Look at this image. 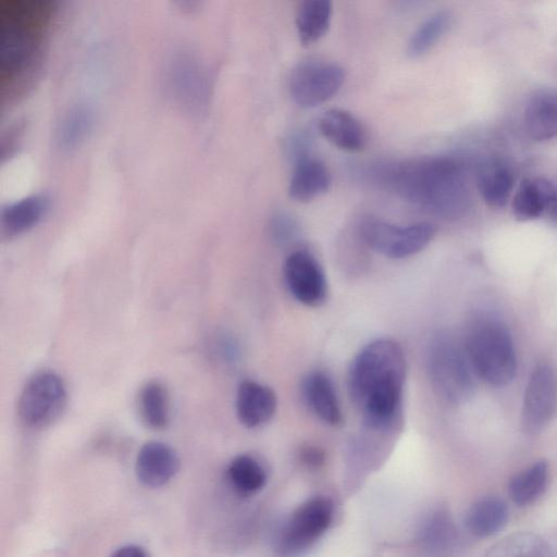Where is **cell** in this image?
I'll use <instances>...</instances> for the list:
<instances>
[{"label":"cell","instance_id":"cell-1","mask_svg":"<svg viewBox=\"0 0 557 557\" xmlns=\"http://www.w3.org/2000/svg\"><path fill=\"white\" fill-rule=\"evenodd\" d=\"M405 380V352L396 341L375 339L357 354L349 369L348 389L366 428L373 432L395 428Z\"/></svg>","mask_w":557,"mask_h":557},{"label":"cell","instance_id":"cell-2","mask_svg":"<svg viewBox=\"0 0 557 557\" xmlns=\"http://www.w3.org/2000/svg\"><path fill=\"white\" fill-rule=\"evenodd\" d=\"M379 177L401 198L430 212L456 218L467 208L468 190L458 162L445 157L388 164Z\"/></svg>","mask_w":557,"mask_h":557},{"label":"cell","instance_id":"cell-3","mask_svg":"<svg viewBox=\"0 0 557 557\" xmlns=\"http://www.w3.org/2000/svg\"><path fill=\"white\" fill-rule=\"evenodd\" d=\"M0 14L1 85L12 94L38 70L53 9L46 1H11Z\"/></svg>","mask_w":557,"mask_h":557},{"label":"cell","instance_id":"cell-4","mask_svg":"<svg viewBox=\"0 0 557 557\" xmlns=\"http://www.w3.org/2000/svg\"><path fill=\"white\" fill-rule=\"evenodd\" d=\"M463 349L473 372L486 383L505 386L515 377V346L502 321L488 315L475 318L467 329Z\"/></svg>","mask_w":557,"mask_h":557},{"label":"cell","instance_id":"cell-5","mask_svg":"<svg viewBox=\"0 0 557 557\" xmlns=\"http://www.w3.org/2000/svg\"><path fill=\"white\" fill-rule=\"evenodd\" d=\"M428 372L434 393L449 405H460L473 393V370L466 351L448 334H438L430 343Z\"/></svg>","mask_w":557,"mask_h":557},{"label":"cell","instance_id":"cell-6","mask_svg":"<svg viewBox=\"0 0 557 557\" xmlns=\"http://www.w3.org/2000/svg\"><path fill=\"white\" fill-rule=\"evenodd\" d=\"M334 505L323 496L312 497L289 516L275 541L277 557H298L313 546L329 530Z\"/></svg>","mask_w":557,"mask_h":557},{"label":"cell","instance_id":"cell-7","mask_svg":"<svg viewBox=\"0 0 557 557\" xmlns=\"http://www.w3.org/2000/svg\"><path fill=\"white\" fill-rule=\"evenodd\" d=\"M359 234L372 250L386 258L404 259L423 250L433 239L435 228L425 222L399 226L369 216L361 221Z\"/></svg>","mask_w":557,"mask_h":557},{"label":"cell","instance_id":"cell-8","mask_svg":"<svg viewBox=\"0 0 557 557\" xmlns=\"http://www.w3.org/2000/svg\"><path fill=\"white\" fill-rule=\"evenodd\" d=\"M344 79V69L336 62L307 59L294 67L289 77V92L298 107L311 109L331 99Z\"/></svg>","mask_w":557,"mask_h":557},{"label":"cell","instance_id":"cell-9","mask_svg":"<svg viewBox=\"0 0 557 557\" xmlns=\"http://www.w3.org/2000/svg\"><path fill=\"white\" fill-rule=\"evenodd\" d=\"M66 401L62 379L52 372L34 375L18 399V417L29 428H41L55 420Z\"/></svg>","mask_w":557,"mask_h":557},{"label":"cell","instance_id":"cell-10","mask_svg":"<svg viewBox=\"0 0 557 557\" xmlns=\"http://www.w3.org/2000/svg\"><path fill=\"white\" fill-rule=\"evenodd\" d=\"M557 408V380L554 369L539 363L530 374L523 398L521 425L536 434L552 421Z\"/></svg>","mask_w":557,"mask_h":557},{"label":"cell","instance_id":"cell-11","mask_svg":"<svg viewBox=\"0 0 557 557\" xmlns=\"http://www.w3.org/2000/svg\"><path fill=\"white\" fill-rule=\"evenodd\" d=\"M283 275L290 295L307 307H319L327 296V281L317 258L299 249L290 252L283 265Z\"/></svg>","mask_w":557,"mask_h":557},{"label":"cell","instance_id":"cell-12","mask_svg":"<svg viewBox=\"0 0 557 557\" xmlns=\"http://www.w3.org/2000/svg\"><path fill=\"white\" fill-rule=\"evenodd\" d=\"M168 86L175 100L190 111H200L208 95V76L201 63L193 55L178 54L171 60Z\"/></svg>","mask_w":557,"mask_h":557},{"label":"cell","instance_id":"cell-13","mask_svg":"<svg viewBox=\"0 0 557 557\" xmlns=\"http://www.w3.org/2000/svg\"><path fill=\"white\" fill-rule=\"evenodd\" d=\"M178 470L180 458L176 451L163 442H147L137 454L135 474L147 487L157 488L168 484Z\"/></svg>","mask_w":557,"mask_h":557},{"label":"cell","instance_id":"cell-14","mask_svg":"<svg viewBox=\"0 0 557 557\" xmlns=\"http://www.w3.org/2000/svg\"><path fill=\"white\" fill-rule=\"evenodd\" d=\"M235 408L239 422L248 429H256L274 417L277 398L271 387L246 380L237 388Z\"/></svg>","mask_w":557,"mask_h":557},{"label":"cell","instance_id":"cell-15","mask_svg":"<svg viewBox=\"0 0 557 557\" xmlns=\"http://www.w3.org/2000/svg\"><path fill=\"white\" fill-rule=\"evenodd\" d=\"M318 129L327 141L348 152L362 150L368 141L363 124L352 113L339 108L324 111L319 116Z\"/></svg>","mask_w":557,"mask_h":557},{"label":"cell","instance_id":"cell-16","mask_svg":"<svg viewBox=\"0 0 557 557\" xmlns=\"http://www.w3.org/2000/svg\"><path fill=\"white\" fill-rule=\"evenodd\" d=\"M418 542L432 557L453 556L459 548L460 535L449 511L440 508L425 517L418 531Z\"/></svg>","mask_w":557,"mask_h":557},{"label":"cell","instance_id":"cell-17","mask_svg":"<svg viewBox=\"0 0 557 557\" xmlns=\"http://www.w3.org/2000/svg\"><path fill=\"white\" fill-rule=\"evenodd\" d=\"M331 182V173L325 163L306 154L296 160L288 184V195L297 202H309L325 194Z\"/></svg>","mask_w":557,"mask_h":557},{"label":"cell","instance_id":"cell-18","mask_svg":"<svg viewBox=\"0 0 557 557\" xmlns=\"http://www.w3.org/2000/svg\"><path fill=\"white\" fill-rule=\"evenodd\" d=\"M523 124L533 140L544 141L557 136V90L534 91L525 103Z\"/></svg>","mask_w":557,"mask_h":557},{"label":"cell","instance_id":"cell-19","mask_svg":"<svg viewBox=\"0 0 557 557\" xmlns=\"http://www.w3.org/2000/svg\"><path fill=\"white\" fill-rule=\"evenodd\" d=\"M302 395L317 418L330 425H338L343 413L331 377L322 371L309 373L302 382Z\"/></svg>","mask_w":557,"mask_h":557},{"label":"cell","instance_id":"cell-20","mask_svg":"<svg viewBox=\"0 0 557 557\" xmlns=\"http://www.w3.org/2000/svg\"><path fill=\"white\" fill-rule=\"evenodd\" d=\"M509 509L506 502L494 495L476 499L465 518L467 530L475 537L495 535L507 524Z\"/></svg>","mask_w":557,"mask_h":557},{"label":"cell","instance_id":"cell-21","mask_svg":"<svg viewBox=\"0 0 557 557\" xmlns=\"http://www.w3.org/2000/svg\"><path fill=\"white\" fill-rule=\"evenodd\" d=\"M555 185L545 177L524 180L512 199V213L519 221H530L548 212Z\"/></svg>","mask_w":557,"mask_h":557},{"label":"cell","instance_id":"cell-22","mask_svg":"<svg viewBox=\"0 0 557 557\" xmlns=\"http://www.w3.org/2000/svg\"><path fill=\"white\" fill-rule=\"evenodd\" d=\"M49 200L44 195H32L22 198L2 210V232L9 236H17L39 223L48 210Z\"/></svg>","mask_w":557,"mask_h":557},{"label":"cell","instance_id":"cell-23","mask_svg":"<svg viewBox=\"0 0 557 557\" xmlns=\"http://www.w3.org/2000/svg\"><path fill=\"white\" fill-rule=\"evenodd\" d=\"M549 466L545 460H537L515 474L508 485L511 502L518 507L534 504L548 487Z\"/></svg>","mask_w":557,"mask_h":557},{"label":"cell","instance_id":"cell-24","mask_svg":"<svg viewBox=\"0 0 557 557\" xmlns=\"http://www.w3.org/2000/svg\"><path fill=\"white\" fill-rule=\"evenodd\" d=\"M333 7L329 0H306L297 9L295 25L299 41L309 46L322 38L330 28Z\"/></svg>","mask_w":557,"mask_h":557},{"label":"cell","instance_id":"cell-25","mask_svg":"<svg viewBox=\"0 0 557 557\" xmlns=\"http://www.w3.org/2000/svg\"><path fill=\"white\" fill-rule=\"evenodd\" d=\"M513 181V174L508 165L493 161L482 166L476 185L481 198L487 206L500 208L511 195Z\"/></svg>","mask_w":557,"mask_h":557},{"label":"cell","instance_id":"cell-26","mask_svg":"<svg viewBox=\"0 0 557 557\" xmlns=\"http://www.w3.org/2000/svg\"><path fill=\"white\" fill-rule=\"evenodd\" d=\"M226 476L232 487L242 495H252L267 483V471L253 456L242 454L234 457L227 466Z\"/></svg>","mask_w":557,"mask_h":557},{"label":"cell","instance_id":"cell-27","mask_svg":"<svg viewBox=\"0 0 557 557\" xmlns=\"http://www.w3.org/2000/svg\"><path fill=\"white\" fill-rule=\"evenodd\" d=\"M484 557H553L547 542L533 532H516L494 544Z\"/></svg>","mask_w":557,"mask_h":557},{"label":"cell","instance_id":"cell-28","mask_svg":"<svg viewBox=\"0 0 557 557\" xmlns=\"http://www.w3.org/2000/svg\"><path fill=\"white\" fill-rule=\"evenodd\" d=\"M139 412L148 428L152 430L166 428L170 422V404L168 392L161 383L152 381L141 388Z\"/></svg>","mask_w":557,"mask_h":557},{"label":"cell","instance_id":"cell-29","mask_svg":"<svg viewBox=\"0 0 557 557\" xmlns=\"http://www.w3.org/2000/svg\"><path fill=\"white\" fill-rule=\"evenodd\" d=\"M450 22V13L444 10L426 17L410 36L406 48L407 55L418 58L426 53L447 32Z\"/></svg>","mask_w":557,"mask_h":557},{"label":"cell","instance_id":"cell-30","mask_svg":"<svg viewBox=\"0 0 557 557\" xmlns=\"http://www.w3.org/2000/svg\"><path fill=\"white\" fill-rule=\"evenodd\" d=\"M92 121V112L88 107L78 104L71 108L62 117L57 131L59 146L65 150L78 147L88 136Z\"/></svg>","mask_w":557,"mask_h":557},{"label":"cell","instance_id":"cell-31","mask_svg":"<svg viewBox=\"0 0 557 557\" xmlns=\"http://www.w3.org/2000/svg\"><path fill=\"white\" fill-rule=\"evenodd\" d=\"M270 234L277 245H288L299 235L297 221L286 212H276L270 221Z\"/></svg>","mask_w":557,"mask_h":557},{"label":"cell","instance_id":"cell-32","mask_svg":"<svg viewBox=\"0 0 557 557\" xmlns=\"http://www.w3.org/2000/svg\"><path fill=\"white\" fill-rule=\"evenodd\" d=\"M300 459L307 467H319L323 460V453L317 447L307 446L300 451Z\"/></svg>","mask_w":557,"mask_h":557},{"label":"cell","instance_id":"cell-33","mask_svg":"<svg viewBox=\"0 0 557 557\" xmlns=\"http://www.w3.org/2000/svg\"><path fill=\"white\" fill-rule=\"evenodd\" d=\"M110 557H150L147 550L136 544H126L116 548Z\"/></svg>","mask_w":557,"mask_h":557},{"label":"cell","instance_id":"cell-34","mask_svg":"<svg viewBox=\"0 0 557 557\" xmlns=\"http://www.w3.org/2000/svg\"><path fill=\"white\" fill-rule=\"evenodd\" d=\"M548 213L550 218L557 222V186H555V193Z\"/></svg>","mask_w":557,"mask_h":557}]
</instances>
